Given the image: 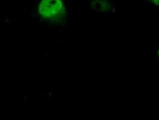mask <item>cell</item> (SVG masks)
Segmentation results:
<instances>
[{
  "mask_svg": "<svg viewBox=\"0 0 159 120\" xmlns=\"http://www.w3.org/2000/svg\"><path fill=\"white\" fill-rule=\"evenodd\" d=\"M158 56H159V51H158Z\"/></svg>",
  "mask_w": 159,
  "mask_h": 120,
  "instance_id": "7a4b0ae2",
  "label": "cell"
},
{
  "mask_svg": "<svg viewBox=\"0 0 159 120\" xmlns=\"http://www.w3.org/2000/svg\"><path fill=\"white\" fill-rule=\"evenodd\" d=\"M146 2L150 5L159 6V0H147Z\"/></svg>",
  "mask_w": 159,
  "mask_h": 120,
  "instance_id": "6da1fadb",
  "label": "cell"
}]
</instances>
